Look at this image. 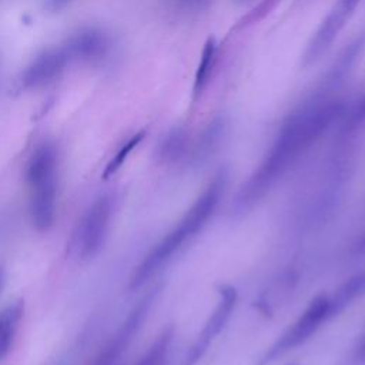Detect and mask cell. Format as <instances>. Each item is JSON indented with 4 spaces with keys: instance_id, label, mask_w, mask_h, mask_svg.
<instances>
[{
    "instance_id": "cell-19",
    "label": "cell",
    "mask_w": 365,
    "mask_h": 365,
    "mask_svg": "<svg viewBox=\"0 0 365 365\" xmlns=\"http://www.w3.org/2000/svg\"><path fill=\"white\" fill-rule=\"evenodd\" d=\"M362 247H364V248H365V241H364V244H362Z\"/></svg>"
},
{
    "instance_id": "cell-16",
    "label": "cell",
    "mask_w": 365,
    "mask_h": 365,
    "mask_svg": "<svg viewBox=\"0 0 365 365\" xmlns=\"http://www.w3.org/2000/svg\"><path fill=\"white\" fill-rule=\"evenodd\" d=\"M175 1H178L180 4H185L188 7H192V6H201L207 0H175Z\"/></svg>"
},
{
    "instance_id": "cell-8",
    "label": "cell",
    "mask_w": 365,
    "mask_h": 365,
    "mask_svg": "<svg viewBox=\"0 0 365 365\" xmlns=\"http://www.w3.org/2000/svg\"><path fill=\"white\" fill-rule=\"evenodd\" d=\"M67 47L63 44L48 47L33 58L21 74L24 88H38L54 81L71 63Z\"/></svg>"
},
{
    "instance_id": "cell-15",
    "label": "cell",
    "mask_w": 365,
    "mask_h": 365,
    "mask_svg": "<svg viewBox=\"0 0 365 365\" xmlns=\"http://www.w3.org/2000/svg\"><path fill=\"white\" fill-rule=\"evenodd\" d=\"M355 356H356L358 359H365V331H364V334H362L361 341H359L358 345H356Z\"/></svg>"
},
{
    "instance_id": "cell-13",
    "label": "cell",
    "mask_w": 365,
    "mask_h": 365,
    "mask_svg": "<svg viewBox=\"0 0 365 365\" xmlns=\"http://www.w3.org/2000/svg\"><path fill=\"white\" fill-rule=\"evenodd\" d=\"M215 50H217V44H215V38L210 37L202 48L201 53V58L198 63V68L195 71V77H194V97H197L205 87L208 78H210V73L212 70L214 61H215Z\"/></svg>"
},
{
    "instance_id": "cell-18",
    "label": "cell",
    "mask_w": 365,
    "mask_h": 365,
    "mask_svg": "<svg viewBox=\"0 0 365 365\" xmlns=\"http://www.w3.org/2000/svg\"><path fill=\"white\" fill-rule=\"evenodd\" d=\"M48 1H50V4H51L53 9H60V7H63L68 0H48Z\"/></svg>"
},
{
    "instance_id": "cell-6",
    "label": "cell",
    "mask_w": 365,
    "mask_h": 365,
    "mask_svg": "<svg viewBox=\"0 0 365 365\" xmlns=\"http://www.w3.org/2000/svg\"><path fill=\"white\" fill-rule=\"evenodd\" d=\"M155 292L151 291L145 294L128 312L127 318L117 329V332L111 336V339L101 348V351L96 355V358L90 362V365H115L123 354L127 351L128 345L134 339L138 332L141 324L144 322L150 307L154 301Z\"/></svg>"
},
{
    "instance_id": "cell-11",
    "label": "cell",
    "mask_w": 365,
    "mask_h": 365,
    "mask_svg": "<svg viewBox=\"0 0 365 365\" xmlns=\"http://www.w3.org/2000/svg\"><path fill=\"white\" fill-rule=\"evenodd\" d=\"M23 314V301H14L0 311V361L4 359L11 351Z\"/></svg>"
},
{
    "instance_id": "cell-14",
    "label": "cell",
    "mask_w": 365,
    "mask_h": 365,
    "mask_svg": "<svg viewBox=\"0 0 365 365\" xmlns=\"http://www.w3.org/2000/svg\"><path fill=\"white\" fill-rule=\"evenodd\" d=\"M143 137H144V133L143 131H140V133H137V134H134L131 138H128L121 147H120V150L114 154V157L110 160V163L107 164V167H106V170H104V178H108V177H111L113 174H115L117 173V170L123 165V163L125 161V158L128 157V154L138 145V143L143 140Z\"/></svg>"
},
{
    "instance_id": "cell-2",
    "label": "cell",
    "mask_w": 365,
    "mask_h": 365,
    "mask_svg": "<svg viewBox=\"0 0 365 365\" xmlns=\"http://www.w3.org/2000/svg\"><path fill=\"white\" fill-rule=\"evenodd\" d=\"M225 174H217L202 190L190 210L182 215L175 225L151 251L141 259L130 277V288L137 289L147 282L181 247L194 237L212 217L225 190Z\"/></svg>"
},
{
    "instance_id": "cell-9",
    "label": "cell",
    "mask_w": 365,
    "mask_h": 365,
    "mask_svg": "<svg viewBox=\"0 0 365 365\" xmlns=\"http://www.w3.org/2000/svg\"><path fill=\"white\" fill-rule=\"evenodd\" d=\"M64 46L67 47L73 61H90L106 54L108 48V38L97 29H84L70 36L64 41Z\"/></svg>"
},
{
    "instance_id": "cell-1",
    "label": "cell",
    "mask_w": 365,
    "mask_h": 365,
    "mask_svg": "<svg viewBox=\"0 0 365 365\" xmlns=\"http://www.w3.org/2000/svg\"><path fill=\"white\" fill-rule=\"evenodd\" d=\"M335 115L334 107H317L294 115L281 130L265 158L242 185L238 194L241 205L261 200L289 170L305 150L324 133Z\"/></svg>"
},
{
    "instance_id": "cell-10",
    "label": "cell",
    "mask_w": 365,
    "mask_h": 365,
    "mask_svg": "<svg viewBox=\"0 0 365 365\" xmlns=\"http://www.w3.org/2000/svg\"><path fill=\"white\" fill-rule=\"evenodd\" d=\"M358 3L359 0H336L328 19L324 21L322 27L315 36L314 46H311L312 53H318L321 47L327 46L335 37Z\"/></svg>"
},
{
    "instance_id": "cell-7",
    "label": "cell",
    "mask_w": 365,
    "mask_h": 365,
    "mask_svg": "<svg viewBox=\"0 0 365 365\" xmlns=\"http://www.w3.org/2000/svg\"><path fill=\"white\" fill-rule=\"evenodd\" d=\"M235 304H237V291L230 285L221 287L217 307L214 308L212 314L204 324L194 344L187 351L181 365H195L204 356L210 344L215 339V336L224 329L225 324L228 322L235 308Z\"/></svg>"
},
{
    "instance_id": "cell-20",
    "label": "cell",
    "mask_w": 365,
    "mask_h": 365,
    "mask_svg": "<svg viewBox=\"0 0 365 365\" xmlns=\"http://www.w3.org/2000/svg\"><path fill=\"white\" fill-rule=\"evenodd\" d=\"M289 365H298V364H289Z\"/></svg>"
},
{
    "instance_id": "cell-4",
    "label": "cell",
    "mask_w": 365,
    "mask_h": 365,
    "mask_svg": "<svg viewBox=\"0 0 365 365\" xmlns=\"http://www.w3.org/2000/svg\"><path fill=\"white\" fill-rule=\"evenodd\" d=\"M113 215V198L108 194L97 197L86 210L71 238V248L81 259L94 257L103 247Z\"/></svg>"
},
{
    "instance_id": "cell-5",
    "label": "cell",
    "mask_w": 365,
    "mask_h": 365,
    "mask_svg": "<svg viewBox=\"0 0 365 365\" xmlns=\"http://www.w3.org/2000/svg\"><path fill=\"white\" fill-rule=\"evenodd\" d=\"M332 314H334V309H332L331 298L327 295L315 297L311 301V304L307 307V309L302 312V315L294 322V325L289 327L281 335V338H278L269 346V349L261 358L258 365H267L275 361L278 356H282L287 352L304 344L307 339L311 338L312 334H315V331L322 325V322L327 321Z\"/></svg>"
},
{
    "instance_id": "cell-17",
    "label": "cell",
    "mask_w": 365,
    "mask_h": 365,
    "mask_svg": "<svg viewBox=\"0 0 365 365\" xmlns=\"http://www.w3.org/2000/svg\"><path fill=\"white\" fill-rule=\"evenodd\" d=\"M4 284H6V271H4V267L0 264V292L4 288Z\"/></svg>"
},
{
    "instance_id": "cell-12",
    "label": "cell",
    "mask_w": 365,
    "mask_h": 365,
    "mask_svg": "<svg viewBox=\"0 0 365 365\" xmlns=\"http://www.w3.org/2000/svg\"><path fill=\"white\" fill-rule=\"evenodd\" d=\"M173 335V328L164 329L135 365H167Z\"/></svg>"
},
{
    "instance_id": "cell-3",
    "label": "cell",
    "mask_w": 365,
    "mask_h": 365,
    "mask_svg": "<svg viewBox=\"0 0 365 365\" xmlns=\"http://www.w3.org/2000/svg\"><path fill=\"white\" fill-rule=\"evenodd\" d=\"M57 175V150L51 143H43L30 155L26 170L30 220L40 232L50 230L56 218Z\"/></svg>"
}]
</instances>
